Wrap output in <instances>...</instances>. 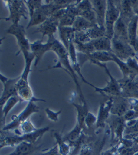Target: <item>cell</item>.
Returning <instances> with one entry per match:
<instances>
[{
  "instance_id": "cell-29",
  "label": "cell",
  "mask_w": 138,
  "mask_h": 155,
  "mask_svg": "<svg viewBox=\"0 0 138 155\" xmlns=\"http://www.w3.org/2000/svg\"><path fill=\"white\" fill-rule=\"evenodd\" d=\"M87 33L90 40H95L106 36V31L104 29L99 27L98 25L93 26L90 29L86 31Z\"/></svg>"
},
{
  "instance_id": "cell-17",
  "label": "cell",
  "mask_w": 138,
  "mask_h": 155,
  "mask_svg": "<svg viewBox=\"0 0 138 155\" xmlns=\"http://www.w3.org/2000/svg\"><path fill=\"white\" fill-rule=\"evenodd\" d=\"M94 47L95 51L112 52V39L107 37H103L100 38L90 41Z\"/></svg>"
},
{
  "instance_id": "cell-20",
  "label": "cell",
  "mask_w": 138,
  "mask_h": 155,
  "mask_svg": "<svg viewBox=\"0 0 138 155\" xmlns=\"http://www.w3.org/2000/svg\"><path fill=\"white\" fill-rule=\"evenodd\" d=\"M21 101H22L21 100L20 98L18 96V95H16V96L12 97L10 98L5 103L4 105L2 107V121L4 122L6 118L7 115H8V113L12 111L14 107L16 106L18 103H20Z\"/></svg>"
},
{
  "instance_id": "cell-7",
  "label": "cell",
  "mask_w": 138,
  "mask_h": 155,
  "mask_svg": "<svg viewBox=\"0 0 138 155\" xmlns=\"http://www.w3.org/2000/svg\"><path fill=\"white\" fill-rule=\"evenodd\" d=\"M0 78L3 84V90L0 97V103H1V107H2L10 98L18 95L17 83L20 76L15 78H9L1 73Z\"/></svg>"
},
{
  "instance_id": "cell-2",
  "label": "cell",
  "mask_w": 138,
  "mask_h": 155,
  "mask_svg": "<svg viewBox=\"0 0 138 155\" xmlns=\"http://www.w3.org/2000/svg\"><path fill=\"white\" fill-rule=\"evenodd\" d=\"M8 9V17L2 18V20L12 22V25H20L22 18L27 19L29 17L28 10L25 1H4Z\"/></svg>"
},
{
  "instance_id": "cell-28",
  "label": "cell",
  "mask_w": 138,
  "mask_h": 155,
  "mask_svg": "<svg viewBox=\"0 0 138 155\" xmlns=\"http://www.w3.org/2000/svg\"><path fill=\"white\" fill-rule=\"evenodd\" d=\"M32 147V144H30L26 142H22L17 145L15 150L9 155H26L31 152Z\"/></svg>"
},
{
  "instance_id": "cell-3",
  "label": "cell",
  "mask_w": 138,
  "mask_h": 155,
  "mask_svg": "<svg viewBox=\"0 0 138 155\" xmlns=\"http://www.w3.org/2000/svg\"><path fill=\"white\" fill-rule=\"evenodd\" d=\"M5 33L13 35L16 38L17 44L19 47V51L16 53V55H18L20 53H22V55H25L31 52V43L29 42L26 37L25 27L22 25H11L5 31Z\"/></svg>"
},
{
  "instance_id": "cell-36",
  "label": "cell",
  "mask_w": 138,
  "mask_h": 155,
  "mask_svg": "<svg viewBox=\"0 0 138 155\" xmlns=\"http://www.w3.org/2000/svg\"><path fill=\"white\" fill-rule=\"evenodd\" d=\"M41 155H61V154L59 153L58 146L56 145L55 147H53L51 149H50L49 151H47L44 153H43Z\"/></svg>"
},
{
  "instance_id": "cell-15",
  "label": "cell",
  "mask_w": 138,
  "mask_h": 155,
  "mask_svg": "<svg viewBox=\"0 0 138 155\" xmlns=\"http://www.w3.org/2000/svg\"><path fill=\"white\" fill-rule=\"evenodd\" d=\"M58 31L60 41L67 50L70 45L74 43L76 31L72 26H59Z\"/></svg>"
},
{
  "instance_id": "cell-25",
  "label": "cell",
  "mask_w": 138,
  "mask_h": 155,
  "mask_svg": "<svg viewBox=\"0 0 138 155\" xmlns=\"http://www.w3.org/2000/svg\"><path fill=\"white\" fill-rule=\"evenodd\" d=\"M53 136L56 140L59 153L61 155H68L70 154V146L66 143L61 134L55 132L53 134Z\"/></svg>"
},
{
  "instance_id": "cell-31",
  "label": "cell",
  "mask_w": 138,
  "mask_h": 155,
  "mask_svg": "<svg viewBox=\"0 0 138 155\" xmlns=\"http://www.w3.org/2000/svg\"><path fill=\"white\" fill-rule=\"evenodd\" d=\"M25 3L27 8H28L30 18L32 16L33 14L34 13V12L43 5V2L41 1V0H39V1H31V0H29V1H25Z\"/></svg>"
},
{
  "instance_id": "cell-5",
  "label": "cell",
  "mask_w": 138,
  "mask_h": 155,
  "mask_svg": "<svg viewBox=\"0 0 138 155\" xmlns=\"http://www.w3.org/2000/svg\"><path fill=\"white\" fill-rule=\"evenodd\" d=\"M95 64L103 68L108 76L109 77V80L107 82L106 86L103 88H99L96 86V88H94L95 91L98 92V93L107 95V96H121V88L119 82V80H117L113 76L110 70L107 67L106 64L103 63H96Z\"/></svg>"
},
{
  "instance_id": "cell-1",
  "label": "cell",
  "mask_w": 138,
  "mask_h": 155,
  "mask_svg": "<svg viewBox=\"0 0 138 155\" xmlns=\"http://www.w3.org/2000/svg\"><path fill=\"white\" fill-rule=\"evenodd\" d=\"M52 51L55 53L58 57V61L54 66L50 68L49 69H53V68H61L64 70L65 72H67L69 75L72 78L74 84L76 85V90L77 94L79 95L81 102L84 104H87L84 95L83 94V91L81 88L80 83L77 80V76L76 71H74V68L71 65V62L70 58V55L67 50L65 48V47L63 45L61 41L55 38L53 41V44L51 49Z\"/></svg>"
},
{
  "instance_id": "cell-13",
  "label": "cell",
  "mask_w": 138,
  "mask_h": 155,
  "mask_svg": "<svg viewBox=\"0 0 138 155\" xmlns=\"http://www.w3.org/2000/svg\"><path fill=\"white\" fill-rule=\"evenodd\" d=\"M112 104L113 101L110 97L109 99L100 103L97 116V123L96 125L97 127H103L104 126L107 121L109 120L110 114H111L110 111L112 108Z\"/></svg>"
},
{
  "instance_id": "cell-10",
  "label": "cell",
  "mask_w": 138,
  "mask_h": 155,
  "mask_svg": "<svg viewBox=\"0 0 138 155\" xmlns=\"http://www.w3.org/2000/svg\"><path fill=\"white\" fill-rule=\"evenodd\" d=\"M110 97L113 101L110 113L113 115L117 117H123L125 113L130 109V99L123 96Z\"/></svg>"
},
{
  "instance_id": "cell-14",
  "label": "cell",
  "mask_w": 138,
  "mask_h": 155,
  "mask_svg": "<svg viewBox=\"0 0 138 155\" xmlns=\"http://www.w3.org/2000/svg\"><path fill=\"white\" fill-rule=\"evenodd\" d=\"M67 51L69 53V55H70L71 65H72V67L74 68V71H76L77 75L81 78V80H82L85 84L90 86L92 88H95L96 86L94 85H93L92 84H91V83H90L88 80L85 78L84 76H83L82 71H81V65H80L79 61H78V57H77V51L76 49V47H75V45L74 43H71L70 45V47H69Z\"/></svg>"
},
{
  "instance_id": "cell-38",
  "label": "cell",
  "mask_w": 138,
  "mask_h": 155,
  "mask_svg": "<svg viewBox=\"0 0 138 155\" xmlns=\"http://www.w3.org/2000/svg\"><path fill=\"white\" fill-rule=\"evenodd\" d=\"M81 155H91V150L90 147L87 146L83 147L82 151H81Z\"/></svg>"
},
{
  "instance_id": "cell-33",
  "label": "cell",
  "mask_w": 138,
  "mask_h": 155,
  "mask_svg": "<svg viewBox=\"0 0 138 155\" xmlns=\"http://www.w3.org/2000/svg\"><path fill=\"white\" fill-rule=\"evenodd\" d=\"M97 116H95L93 113L89 111L85 119V121H84L85 126L88 128H90L94 126V124L97 125Z\"/></svg>"
},
{
  "instance_id": "cell-37",
  "label": "cell",
  "mask_w": 138,
  "mask_h": 155,
  "mask_svg": "<svg viewBox=\"0 0 138 155\" xmlns=\"http://www.w3.org/2000/svg\"><path fill=\"white\" fill-rule=\"evenodd\" d=\"M131 3L135 14L138 16V1H131Z\"/></svg>"
},
{
  "instance_id": "cell-18",
  "label": "cell",
  "mask_w": 138,
  "mask_h": 155,
  "mask_svg": "<svg viewBox=\"0 0 138 155\" xmlns=\"http://www.w3.org/2000/svg\"><path fill=\"white\" fill-rule=\"evenodd\" d=\"M119 8L121 11L120 18L123 20L128 25L131 20L136 16L131 6V1L119 2Z\"/></svg>"
},
{
  "instance_id": "cell-39",
  "label": "cell",
  "mask_w": 138,
  "mask_h": 155,
  "mask_svg": "<svg viewBox=\"0 0 138 155\" xmlns=\"http://www.w3.org/2000/svg\"><path fill=\"white\" fill-rule=\"evenodd\" d=\"M137 38H138V28H137Z\"/></svg>"
},
{
  "instance_id": "cell-4",
  "label": "cell",
  "mask_w": 138,
  "mask_h": 155,
  "mask_svg": "<svg viewBox=\"0 0 138 155\" xmlns=\"http://www.w3.org/2000/svg\"><path fill=\"white\" fill-rule=\"evenodd\" d=\"M121 11L119 2L107 1V8L105 18L106 37L111 38L114 35V26L119 19Z\"/></svg>"
},
{
  "instance_id": "cell-12",
  "label": "cell",
  "mask_w": 138,
  "mask_h": 155,
  "mask_svg": "<svg viewBox=\"0 0 138 155\" xmlns=\"http://www.w3.org/2000/svg\"><path fill=\"white\" fill-rule=\"evenodd\" d=\"M59 22L58 20L53 18L52 17H50L48 18L45 22H44L41 25L38 26L37 29L34 31V33L38 32L41 33L43 36V37L47 36L48 37L54 36L59 28Z\"/></svg>"
},
{
  "instance_id": "cell-9",
  "label": "cell",
  "mask_w": 138,
  "mask_h": 155,
  "mask_svg": "<svg viewBox=\"0 0 138 155\" xmlns=\"http://www.w3.org/2000/svg\"><path fill=\"white\" fill-rule=\"evenodd\" d=\"M55 38V36H51V37H48V40L46 43H44L43 39L36 40L33 43H31V51L35 55V60L34 62V65L35 67L39 63L44 55L46 53L51 51Z\"/></svg>"
},
{
  "instance_id": "cell-23",
  "label": "cell",
  "mask_w": 138,
  "mask_h": 155,
  "mask_svg": "<svg viewBox=\"0 0 138 155\" xmlns=\"http://www.w3.org/2000/svg\"><path fill=\"white\" fill-rule=\"evenodd\" d=\"M49 130V127H44L41 129H38L32 133L24 134L22 136L23 142H28L30 144H34L37 142L38 139L41 138L48 130Z\"/></svg>"
},
{
  "instance_id": "cell-22",
  "label": "cell",
  "mask_w": 138,
  "mask_h": 155,
  "mask_svg": "<svg viewBox=\"0 0 138 155\" xmlns=\"http://www.w3.org/2000/svg\"><path fill=\"white\" fill-rule=\"evenodd\" d=\"M72 105L74 106L75 108L77 110V124H79V126L82 128L85 126L84 121L87 114H88V105L87 104H77L73 103Z\"/></svg>"
},
{
  "instance_id": "cell-32",
  "label": "cell",
  "mask_w": 138,
  "mask_h": 155,
  "mask_svg": "<svg viewBox=\"0 0 138 155\" xmlns=\"http://www.w3.org/2000/svg\"><path fill=\"white\" fill-rule=\"evenodd\" d=\"M80 16L84 18L86 20H88L92 25H97V17H96V14L94 11L93 10V8L90 9V10H86L84 12H83L82 14L80 15Z\"/></svg>"
},
{
  "instance_id": "cell-11",
  "label": "cell",
  "mask_w": 138,
  "mask_h": 155,
  "mask_svg": "<svg viewBox=\"0 0 138 155\" xmlns=\"http://www.w3.org/2000/svg\"><path fill=\"white\" fill-rule=\"evenodd\" d=\"M93 10L97 17V25L105 30V18L107 8V1H91ZM106 31V30H105Z\"/></svg>"
},
{
  "instance_id": "cell-27",
  "label": "cell",
  "mask_w": 138,
  "mask_h": 155,
  "mask_svg": "<svg viewBox=\"0 0 138 155\" xmlns=\"http://www.w3.org/2000/svg\"><path fill=\"white\" fill-rule=\"evenodd\" d=\"M82 128L79 126L78 124H77L76 126L71 130V132L66 134L64 137H63V138L65 142H74L80 138L81 133H82Z\"/></svg>"
},
{
  "instance_id": "cell-26",
  "label": "cell",
  "mask_w": 138,
  "mask_h": 155,
  "mask_svg": "<svg viewBox=\"0 0 138 155\" xmlns=\"http://www.w3.org/2000/svg\"><path fill=\"white\" fill-rule=\"evenodd\" d=\"M74 43L75 45L76 51L80 53H82V54L90 56L92 53L95 51L94 47L92 46L90 41L86 43H82L79 42H74Z\"/></svg>"
},
{
  "instance_id": "cell-6",
  "label": "cell",
  "mask_w": 138,
  "mask_h": 155,
  "mask_svg": "<svg viewBox=\"0 0 138 155\" xmlns=\"http://www.w3.org/2000/svg\"><path fill=\"white\" fill-rule=\"evenodd\" d=\"M38 111H39V107L37 105L36 101L28 102L25 109L18 115L13 116L12 121L3 127L2 130L8 131L19 127L21 126V124H22L24 122L28 120L30 116Z\"/></svg>"
},
{
  "instance_id": "cell-24",
  "label": "cell",
  "mask_w": 138,
  "mask_h": 155,
  "mask_svg": "<svg viewBox=\"0 0 138 155\" xmlns=\"http://www.w3.org/2000/svg\"><path fill=\"white\" fill-rule=\"evenodd\" d=\"M94 26L96 25H92V23L86 20L84 18L78 16L75 20L72 27L76 32H84L90 29Z\"/></svg>"
},
{
  "instance_id": "cell-35",
  "label": "cell",
  "mask_w": 138,
  "mask_h": 155,
  "mask_svg": "<svg viewBox=\"0 0 138 155\" xmlns=\"http://www.w3.org/2000/svg\"><path fill=\"white\" fill-rule=\"evenodd\" d=\"M130 102V109L133 110L138 119V99H129Z\"/></svg>"
},
{
  "instance_id": "cell-8",
  "label": "cell",
  "mask_w": 138,
  "mask_h": 155,
  "mask_svg": "<svg viewBox=\"0 0 138 155\" xmlns=\"http://www.w3.org/2000/svg\"><path fill=\"white\" fill-rule=\"evenodd\" d=\"M112 52L117 58L123 61L125 60V61L129 58L137 56L134 49L130 43L113 37L112 38Z\"/></svg>"
},
{
  "instance_id": "cell-21",
  "label": "cell",
  "mask_w": 138,
  "mask_h": 155,
  "mask_svg": "<svg viewBox=\"0 0 138 155\" xmlns=\"http://www.w3.org/2000/svg\"><path fill=\"white\" fill-rule=\"evenodd\" d=\"M129 41L131 46L137 39V28H138V16L136 15L131 20L127 25Z\"/></svg>"
},
{
  "instance_id": "cell-30",
  "label": "cell",
  "mask_w": 138,
  "mask_h": 155,
  "mask_svg": "<svg viewBox=\"0 0 138 155\" xmlns=\"http://www.w3.org/2000/svg\"><path fill=\"white\" fill-rule=\"evenodd\" d=\"M19 127L20 136H22L24 134L32 133L38 130L34 126V125L32 124V122L30 120H27L25 122H24L22 124H21V126Z\"/></svg>"
},
{
  "instance_id": "cell-19",
  "label": "cell",
  "mask_w": 138,
  "mask_h": 155,
  "mask_svg": "<svg viewBox=\"0 0 138 155\" xmlns=\"http://www.w3.org/2000/svg\"><path fill=\"white\" fill-rule=\"evenodd\" d=\"M88 60L94 64L96 63L105 64L108 61H113L112 52L94 51L88 56Z\"/></svg>"
},
{
  "instance_id": "cell-16",
  "label": "cell",
  "mask_w": 138,
  "mask_h": 155,
  "mask_svg": "<svg viewBox=\"0 0 138 155\" xmlns=\"http://www.w3.org/2000/svg\"><path fill=\"white\" fill-rule=\"evenodd\" d=\"M113 38H117L119 40L130 43L127 25L121 18H119V19L117 21L115 26H114Z\"/></svg>"
},
{
  "instance_id": "cell-34",
  "label": "cell",
  "mask_w": 138,
  "mask_h": 155,
  "mask_svg": "<svg viewBox=\"0 0 138 155\" xmlns=\"http://www.w3.org/2000/svg\"><path fill=\"white\" fill-rule=\"evenodd\" d=\"M45 113L47 114V117L51 121H58L59 120V116L61 114V111L60 110L59 111H54L53 110L50 109L49 108H46Z\"/></svg>"
}]
</instances>
